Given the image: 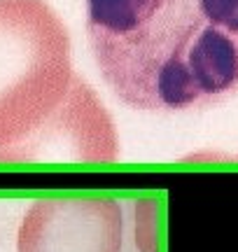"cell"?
I'll return each instance as SVG.
<instances>
[{"instance_id": "6da1fadb", "label": "cell", "mask_w": 238, "mask_h": 252, "mask_svg": "<svg viewBox=\"0 0 238 252\" xmlns=\"http://www.w3.org/2000/svg\"><path fill=\"white\" fill-rule=\"evenodd\" d=\"M101 77L143 112H201L238 96V0H87Z\"/></svg>"}, {"instance_id": "7a4b0ae2", "label": "cell", "mask_w": 238, "mask_h": 252, "mask_svg": "<svg viewBox=\"0 0 238 252\" xmlns=\"http://www.w3.org/2000/svg\"><path fill=\"white\" fill-rule=\"evenodd\" d=\"M119 140L45 0H0V163L115 161Z\"/></svg>"}, {"instance_id": "3957f363", "label": "cell", "mask_w": 238, "mask_h": 252, "mask_svg": "<svg viewBox=\"0 0 238 252\" xmlns=\"http://www.w3.org/2000/svg\"><path fill=\"white\" fill-rule=\"evenodd\" d=\"M121 229L112 198H42L19 224L17 252H121Z\"/></svg>"}]
</instances>
